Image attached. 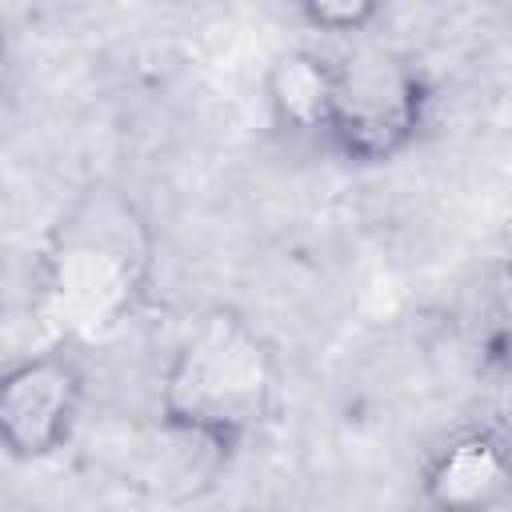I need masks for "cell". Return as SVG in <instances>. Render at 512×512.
I'll list each match as a JSON object with an SVG mask.
<instances>
[{
  "label": "cell",
  "instance_id": "obj_1",
  "mask_svg": "<svg viewBox=\"0 0 512 512\" xmlns=\"http://www.w3.org/2000/svg\"><path fill=\"white\" fill-rule=\"evenodd\" d=\"M156 228L132 192L88 184L52 220L36 260V308L64 344L104 340L148 300Z\"/></svg>",
  "mask_w": 512,
  "mask_h": 512
},
{
  "label": "cell",
  "instance_id": "obj_2",
  "mask_svg": "<svg viewBox=\"0 0 512 512\" xmlns=\"http://www.w3.org/2000/svg\"><path fill=\"white\" fill-rule=\"evenodd\" d=\"M280 380L272 340L240 308L212 304L188 324L160 372L156 428L232 464L276 412Z\"/></svg>",
  "mask_w": 512,
  "mask_h": 512
},
{
  "label": "cell",
  "instance_id": "obj_3",
  "mask_svg": "<svg viewBox=\"0 0 512 512\" xmlns=\"http://www.w3.org/2000/svg\"><path fill=\"white\" fill-rule=\"evenodd\" d=\"M432 120L424 68L396 48H352L336 56V92L324 148L352 168H384L416 148Z\"/></svg>",
  "mask_w": 512,
  "mask_h": 512
},
{
  "label": "cell",
  "instance_id": "obj_4",
  "mask_svg": "<svg viewBox=\"0 0 512 512\" xmlns=\"http://www.w3.org/2000/svg\"><path fill=\"white\" fill-rule=\"evenodd\" d=\"M88 368L76 344H48L0 368V456L40 464L64 452L80 428Z\"/></svg>",
  "mask_w": 512,
  "mask_h": 512
},
{
  "label": "cell",
  "instance_id": "obj_5",
  "mask_svg": "<svg viewBox=\"0 0 512 512\" xmlns=\"http://www.w3.org/2000/svg\"><path fill=\"white\" fill-rule=\"evenodd\" d=\"M424 512H500L512 500V444L500 416L444 432L420 460Z\"/></svg>",
  "mask_w": 512,
  "mask_h": 512
},
{
  "label": "cell",
  "instance_id": "obj_6",
  "mask_svg": "<svg viewBox=\"0 0 512 512\" xmlns=\"http://www.w3.org/2000/svg\"><path fill=\"white\" fill-rule=\"evenodd\" d=\"M336 92V56L312 44L280 48L264 68L268 120L292 140H324Z\"/></svg>",
  "mask_w": 512,
  "mask_h": 512
},
{
  "label": "cell",
  "instance_id": "obj_7",
  "mask_svg": "<svg viewBox=\"0 0 512 512\" xmlns=\"http://www.w3.org/2000/svg\"><path fill=\"white\" fill-rule=\"evenodd\" d=\"M380 16H384V4H376V0H304V4H296V20L308 32H324V36L368 32Z\"/></svg>",
  "mask_w": 512,
  "mask_h": 512
},
{
  "label": "cell",
  "instance_id": "obj_8",
  "mask_svg": "<svg viewBox=\"0 0 512 512\" xmlns=\"http://www.w3.org/2000/svg\"><path fill=\"white\" fill-rule=\"evenodd\" d=\"M0 60H4V32H0Z\"/></svg>",
  "mask_w": 512,
  "mask_h": 512
}]
</instances>
